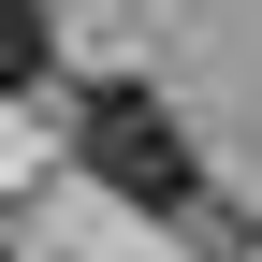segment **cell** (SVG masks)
<instances>
[{
  "label": "cell",
  "mask_w": 262,
  "mask_h": 262,
  "mask_svg": "<svg viewBox=\"0 0 262 262\" xmlns=\"http://www.w3.org/2000/svg\"><path fill=\"white\" fill-rule=\"evenodd\" d=\"M73 146H88V175H102V189H131L146 219H175L189 248L233 262V219H219V189H204V160H189V131H175V102H160V88L102 73V88L73 102Z\"/></svg>",
  "instance_id": "cell-1"
},
{
  "label": "cell",
  "mask_w": 262,
  "mask_h": 262,
  "mask_svg": "<svg viewBox=\"0 0 262 262\" xmlns=\"http://www.w3.org/2000/svg\"><path fill=\"white\" fill-rule=\"evenodd\" d=\"M44 73V0H0V88Z\"/></svg>",
  "instance_id": "cell-2"
},
{
  "label": "cell",
  "mask_w": 262,
  "mask_h": 262,
  "mask_svg": "<svg viewBox=\"0 0 262 262\" xmlns=\"http://www.w3.org/2000/svg\"><path fill=\"white\" fill-rule=\"evenodd\" d=\"M0 262H15V248H0Z\"/></svg>",
  "instance_id": "cell-3"
}]
</instances>
